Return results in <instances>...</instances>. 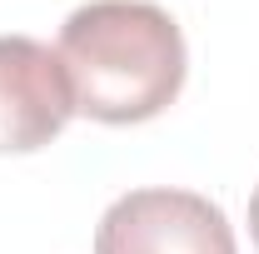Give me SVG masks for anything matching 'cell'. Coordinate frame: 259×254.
Returning <instances> with one entry per match:
<instances>
[{
	"mask_svg": "<svg viewBox=\"0 0 259 254\" xmlns=\"http://www.w3.org/2000/svg\"><path fill=\"white\" fill-rule=\"evenodd\" d=\"M249 239H254V249H259V185L249 194Z\"/></svg>",
	"mask_w": 259,
	"mask_h": 254,
	"instance_id": "obj_4",
	"label": "cell"
},
{
	"mask_svg": "<svg viewBox=\"0 0 259 254\" xmlns=\"http://www.w3.org/2000/svg\"><path fill=\"white\" fill-rule=\"evenodd\" d=\"M75 115L60 55L30 35H0V155L45 150Z\"/></svg>",
	"mask_w": 259,
	"mask_h": 254,
	"instance_id": "obj_3",
	"label": "cell"
},
{
	"mask_svg": "<svg viewBox=\"0 0 259 254\" xmlns=\"http://www.w3.org/2000/svg\"><path fill=\"white\" fill-rule=\"evenodd\" d=\"M60 55L75 115L100 125H145L185 90V35L150 0H90L60 25Z\"/></svg>",
	"mask_w": 259,
	"mask_h": 254,
	"instance_id": "obj_1",
	"label": "cell"
},
{
	"mask_svg": "<svg viewBox=\"0 0 259 254\" xmlns=\"http://www.w3.org/2000/svg\"><path fill=\"white\" fill-rule=\"evenodd\" d=\"M95 254H239L214 199L194 190H130L95 229Z\"/></svg>",
	"mask_w": 259,
	"mask_h": 254,
	"instance_id": "obj_2",
	"label": "cell"
}]
</instances>
